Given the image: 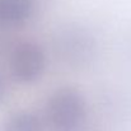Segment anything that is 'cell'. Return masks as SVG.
Instances as JSON below:
<instances>
[{"label":"cell","mask_w":131,"mask_h":131,"mask_svg":"<svg viewBox=\"0 0 131 131\" xmlns=\"http://www.w3.org/2000/svg\"><path fill=\"white\" fill-rule=\"evenodd\" d=\"M47 115L55 131H77L87 115L85 98L77 89L60 88L48 99Z\"/></svg>","instance_id":"6da1fadb"},{"label":"cell","mask_w":131,"mask_h":131,"mask_svg":"<svg viewBox=\"0 0 131 131\" xmlns=\"http://www.w3.org/2000/svg\"><path fill=\"white\" fill-rule=\"evenodd\" d=\"M57 55L71 66H84L94 59L97 43L94 36L79 26H69L55 37Z\"/></svg>","instance_id":"7a4b0ae2"},{"label":"cell","mask_w":131,"mask_h":131,"mask_svg":"<svg viewBox=\"0 0 131 131\" xmlns=\"http://www.w3.org/2000/svg\"><path fill=\"white\" fill-rule=\"evenodd\" d=\"M10 68L13 77L24 84L38 80L46 68V56L40 45L23 42L13 51Z\"/></svg>","instance_id":"3957f363"},{"label":"cell","mask_w":131,"mask_h":131,"mask_svg":"<svg viewBox=\"0 0 131 131\" xmlns=\"http://www.w3.org/2000/svg\"><path fill=\"white\" fill-rule=\"evenodd\" d=\"M33 0H0V22L19 26L32 14Z\"/></svg>","instance_id":"277c9868"},{"label":"cell","mask_w":131,"mask_h":131,"mask_svg":"<svg viewBox=\"0 0 131 131\" xmlns=\"http://www.w3.org/2000/svg\"><path fill=\"white\" fill-rule=\"evenodd\" d=\"M1 131H42V124L35 113L22 111L10 116Z\"/></svg>","instance_id":"5b68a950"},{"label":"cell","mask_w":131,"mask_h":131,"mask_svg":"<svg viewBox=\"0 0 131 131\" xmlns=\"http://www.w3.org/2000/svg\"><path fill=\"white\" fill-rule=\"evenodd\" d=\"M6 90H8V88H6L5 79H4L3 74L0 73V103H1V102L4 101V98H5V95H6Z\"/></svg>","instance_id":"8992f818"}]
</instances>
